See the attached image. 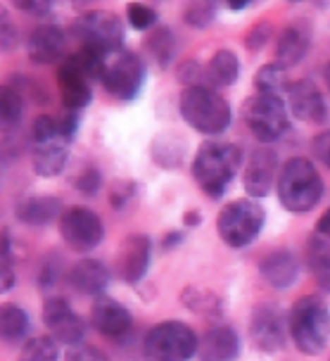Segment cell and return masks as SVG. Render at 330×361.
<instances>
[{
  "label": "cell",
  "mask_w": 330,
  "mask_h": 361,
  "mask_svg": "<svg viewBox=\"0 0 330 361\" xmlns=\"http://www.w3.org/2000/svg\"><path fill=\"white\" fill-rule=\"evenodd\" d=\"M243 164V152L233 143L207 140L192 159V178L209 197H221Z\"/></svg>",
  "instance_id": "1"
},
{
  "label": "cell",
  "mask_w": 330,
  "mask_h": 361,
  "mask_svg": "<svg viewBox=\"0 0 330 361\" xmlns=\"http://www.w3.org/2000/svg\"><path fill=\"white\" fill-rule=\"evenodd\" d=\"M17 283V271L12 259H0V295H8Z\"/></svg>",
  "instance_id": "45"
},
{
  "label": "cell",
  "mask_w": 330,
  "mask_h": 361,
  "mask_svg": "<svg viewBox=\"0 0 330 361\" xmlns=\"http://www.w3.org/2000/svg\"><path fill=\"white\" fill-rule=\"evenodd\" d=\"M152 159L161 166H178L183 162V147H178L176 140L159 135L152 143Z\"/></svg>",
  "instance_id": "34"
},
{
  "label": "cell",
  "mask_w": 330,
  "mask_h": 361,
  "mask_svg": "<svg viewBox=\"0 0 330 361\" xmlns=\"http://www.w3.org/2000/svg\"><path fill=\"white\" fill-rule=\"evenodd\" d=\"M90 326L105 338H121L133 328V316L119 300L102 295L90 307Z\"/></svg>",
  "instance_id": "17"
},
{
  "label": "cell",
  "mask_w": 330,
  "mask_h": 361,
  "mask_svg": "<svg viewBox=\"0 0 330 361\" xmlns=\"http://www.w3.org/2000/svg\"><path fill=\"white\" fill-rule=\"evenodd\" d=\"M323 79H326V86H328V93H330V64L323 69Z\"/></svg>",
  "instance_id": "54"
},
{
  "label": "cell",
  "mask_w": 330,
  "mask_h": 361,
  "mask_svg": "<svg viewBox=\"0 0 330 361\" xmlns=\"http://www.w3.org/2000/svg\"><path fill=\"white\" fill-rule=\"evenodd\" d=\"M316 233H319L321 238H326V240H330V209L323 212V216L319 219V224H316Z\"/></svg>",
  "instance_id": "51"
},
{
  "label": "cell",
  "mask_w": 330,
  "mask_h": 361,
  "mask_svg": "<svg viewBox=\"0 0 330 361\" xmlns=\"http://www.w3.org/2000/svg\"><path fill=\"white\" fill-rule=\"evenodd\" d=\"M157 10L152 5H145V3H128L126 5V22L131 24L133 29L138 31H145V29H152L157 24Z\"/></svg>",
  "instance_id": "36"
},
{
  "label": "cell",
  "mask_w": 330,
  "mask_h": 361,
  "mask_svg": "<svg viewBox=\"0 0 330 361\" xmlns=\"http://www.w3.org/2000/svg\"><path fill=\"white\" fill-rule=\"evenodd\" d=\"M57 279H60V262H57V257H50V259L43 262L41 274H38V288L53 290Z\"/></svg>",
  "instance_id": "43"
},
{
  "label": "cell",
  "mask_w": 330,
  "mask_h": 361,
  "mask_svg": "<svg viewBox=\"0 0 330 361\" xmlns=\"http://www.w3.org/2000/svg\"><path fill=\"white\" fill-rule=\"evenodd\" d=\"M69 48V34L55 22H41L27 36V55L34 64L64 62Z\"/></svg>",
  "instance_id": "13"
},
{
  "label": "cell",
  "mask_w": 330,
  "mask_h": 361,
  "mask_svg": "<svg viewBox=\"0 0 330 361\" xmlns=\"http://www.w3.org/2000/svg\"><path fill=\"white\" fill-rule=\"evenodd\" d=\"M67 281L79 295L86 298H102L109 286V269L100 259L86 257V259L76 262L67 274Z\"/></svg>",
  "instance_id": "19"
},
{
  "label": "cell",
  "mask_w": 330,
  "mask_h": 361,
  "mask_svg": "<svg viewBox=\"0 0 330 361\" xmlns=\"http://www.w3.org/2000/svg\"><path fill=\"white\" fill-rule=\"evenodd\" d=\"M252 340L262 352L274 354L283 350L288 338V316L283 314V309L278 305H259L252 314V326H250Z\"/></svg>",
  "instance_id": "12"
},
{
  "label": "cell",
  "mask_w": 330,
  "mask_h": 361,
  "mask_svg": "<svg viewBox=\"0 0 330 361\" xmlns=\"http://www.w3.org/2000/svg\"><path fill=\"white\" fill-rule=\"evenodd\" d=\"M255 86L259 93L264 95H276V98H283V95L290 93L293 83L288 79V69H283L281 64H264L262 69L255 76Z\"/></svg>",
  "instance_id": "28"
},
{
  "label": "cell",
  "mask_w": 330,
  "mask_h": 361,
  "mask_svg": "<svg viewBox=\"0 0 330 361\" xmlns=\"http://www.w3.org/2000/svg\"><path fill=\"white\" fill-rule=\"evenodd\" d=\"M69 162L67 143L55 140V143L45 145H31V166H34L36 176L41 178H55L64 171Z\"/></svg>",
  "instance_id": "24"
},
{
  "label": "cell",
  "mask_w": 330,
  "mask_h": 361,
  "mask_svg": "<svg viewBox=\"0 0 330 361\" xmlns=\"http://www.w3.org/2000/svg\"><path fill=\"white\" fill-rule=\"evenodd\" d=\"M22 43V31L5 5H0V53H10Z\"/></svg>",
  "instance_id": "35"
},
{
  "label": "cell",
  "mask_w": 330,
  "mask_h": 361,
  "mask_svg": "<svg viewBox=\"0 0 330 361\" xmlns=\"http://www.w3.org/2000/svg\"><path fill=\"white\" fill-rule=\"evenodd\" d=\"M200 338L183 321H161L143 338L147 361H190L197 357Z\"/></svg>",
  "instance_id": "5"
},
{
  "label": "cell",
  "mask_w": 330,
  "mask_h": 361,
  "mask_svg": "<svg viewBox=\"0 0 330 361\" xmlns=\"http://www.w3.org/2000/svg\"><path fill=\"white\" fill-rule=\"evenodd\" d=\"M10 86L15 88L17 93L22 95V98H24V93H27V98H34L36 102H48V90H43L34 79H31V76H19V74H15V76H12Z\"/></svg>",
  "instance_id": "40"
},
{
  "label": "cell",
  "mask_w": 330,
  "mask_h": 361,
  "mask_svg": "<svg viewBox=\"0 0 330 361\" xmlns=\"http://www.w3.org/2000/svg\"><path fill=\"white\" fill-rule=\"evenodd\" d=\"M181 302H183L190 312L202 314V316H219L224 312L221 300H219L212 290H204V288L188 286L183 293H181Z\"/></svg>",
  "instance_id": "31"
},
{
  "label": "cell",
  "mask_w": 330,
  "mask_h": 361,
  "mask_svg": "<svg viewBox=\"0 0 330 361\" xmlns=\"http://www.w3.org/2000/svg\"><path fill=\"white\" fill-rule=\"evenodd\" d=\"M74 188L76 192H81V195H98L100 188H102V173L100 169H95V166H88V169H83L79 176L74 178Z\"/></svg>",
  "instance_id": "39"
},
{
  "label": "cell",
  "mask_w": 330,
  "mask_h": 361,
  "mask_svg": "<svg viewBox=\"0 0 330 361\" xmlns=\"http://www.w3.org/2000/svg\"><path fill=\"white\" fill-rule=\"evenodd\" d=\"M278 157L271 147H259L252 152L248 166L243 173V185L245 192L255 200V197H267L274 190V183L278 185Z\"/></svg>",
  "instance_id": "16"
},
{
  "label": "cell",
  "mask_w": 330,
  "mask_h": 361,
  "mask_svg": "<svg viewBox=\"0 0 330 361\" xmlns=\"http://www.w3.org/2000/svg\"><path fill=\"white\" fill-rule=\"evenodd\" d=\"M145 48L159 67H169L171 60L176 57V36L169 27H157L147 36Z\"/></svg>",
  "instance_id": "30"
},
{
  "label": "cell",
  "mask_w": 330,
  "mask_h": 361,
  "mask_svg": "<svg viewBox=\"0 0 330 361\" xmlns=\"http://www.w3.org/2000/svg\"><path fill=\"white\" fill-rule=\"evenodd\" d=\"M43 324L48 326L50 338L57 345L67 347L81 345L88 331L86 319L81 314H76L72 305L64 298H60V295H53V298L43 302Z\"/></svg>",
  "instance_id": "11"
},
{
  "label": "cell",
  "mask_w": 330,
  "mask_h": 361,
  "mask_svg": "<svg viewBox=\"0 0 330 361\" xmlns=\"http://www.w3.org/2000/svg\"><path fill=\"white\" fill-rule=\"evenodd\" d=\"M17 361H60V345L50 335H36L22 345Z\"/></svg>",
  "instance_id": "32"
},
{
  "label": "cell",
  "mask_w": 330,
  "mask_h": 361,
  "mask_svg": "<svg viewBox=\"0 0 330 361\" xmlns=\"http://www.w3.org/2000/svg\"><path fill=\"white\" fill-rule=\"evenodd\" d=\"M307 264L312 269L316 283L330 293V240L321 238L319 233L309 238L307 243Z\"/></svg>",
  "instance_id": "27"
},
{
  "label": "cell",
  "mask_w": 330,
  "mask_h": 361,
  "mask_svg": "<svg viewBox=\"0 0 330 361\" xmlns=\"http://www.w3.org/2000/svg\"><path fill=\"white\" fill-rule=\"evenodd\" d=\"M314 157L330 169V131H321L312 143Z\"/></svg>",
  "instance_id": "46"
},
{
  "label": "cell",
  "mask_w": 330,
  "mask_h": 361,
  "mask_svg": "<svg viewBox=\"0 0 330 361\" xmlns=\"http://www.w3.org/2000/svg\"><path fill=\"white\" fill-rule=\"evenodd\" d=\"M24 114V98L12 86H0V133L19 126Z\"/></svg>",
  "instance_id": "29"
},
{
  "label": "cell",
  "mask_w": 330,
  "mask_h": 361,
  "mask_svg": "<svg viewBox=\"0 0 330 361\" xmlns=\"http://www.w3.org/2000/svg\"><path fill=\"white\" fill-rule=\"evenodd\" d=\"M178 81L185 88H212L209 79H207V67H202L195 60H185L178 67Z\"/></svg>",
  "instance_id": "38"
},
{
  "label": "cell",
  "mask_w": 330,
  "mask_h": 361,
  "mask_svg": "<svg viewBox=\"0 0 330 361\" xmlns=\"http://www.w3.org/2000/svg\"><path fill=\"white\" fill-rule=\"evenodd\" d=\"M264 221H267V214H264L262 204L257 200L243 197L233 200L221 209L216 219V231L228 247L243 250L257 240V235L264 228Z\"/></svg>",
  "instance_id": "6"
},
{
  "label": "cell",
  "mask_w": 330,
  "mask_h": 361,
  "mask_svg": "<svg viewBox=\"0 0 330 361\" xmlns=\"http://www.w3.org/2000/svg\"><path fill=\"white\" fill-rule=\"evenodd\" d=\"M60 138V126H57V117L53 114H38L31 124V145H45L55 143Z\"/></svg>",
  "instance_id": "33"
},
{
  "label": "cell",
  "mask_w": 330,
  "mask_h": 361,
  "mask_svg": "<svg viewBox=\"0 0 330 361\" xmlns=\"http://www.w3.org/2000/svg\"><path fill=\"white\" fill-rule=\"evenodd\" d=\"M57 88L62 95V105L69 112H79V109L88 107L93 100V86H90V76L81 62L76 60L74 53L64 57V62L57 67Z\"/></svg>",
  "instance_id": "14"
},
{
  "label": "cell",
  "mask_w": 330,
  "mask_h": 361,
  "mask_svg": "<svg viewBox=\"0 0 330 361\" xmlns=\"http://www.w3.org/2000/svg\"><path fill=\"white\" fill-rule=\"evenodd\" d=\"M57 126H60L62 143H72L76 131H79V126H81L79 112H69V109H67V112H64L62 117H57Z\"/></svg>",
  "instance_id": "42"
},
{
  "label": "cell",
  "mask_w": 330,
  "mask_h": 361,
  "mask_svg": "<svg viewBox=\"0 0 330 361\" xmlns=\"http://www.w3.org/2000/svg\"><path fill=\"white\" fill-rule=\"evenodd\" d=\"M309 45H312V29L304 22H293L278 38L276 64H281L283 69L297 67L309 53Z\"/></svg>",
  "instance_id": "21"
},
{
  "label": "cell",
  "mask_w": 330,
  "mask_h": 361,
  "mask_svg": "<svg viewBox=\"0 0 330 361\" xmlns=\"http://www.w3.org/2000/svg\"><path fill=\"white\" fill-rule=\"evenodd\" d=\"M183 224H185V226H200V224H202V216H200V212L190 209V212H185Z\"/></svg>",
  "instance_id": "52"
},
{
  "label": "cell",
  "mask_w": 330,
  "mask_h": 361,
  "mask_svg": "<svg viewBox=\"0 0 330 361\" xmlns=\"http://www.w3.org/2000/svg\"><path fill=\"white\" fill-rule=\"evenodd\" d=\"M248 5H250V0H231L228 8H231V10H245Z\"/></svg>",
  "instance_id": "53"
},
{
  "label": "cell",
  "mask_w": 330,
  "mask_h": 361,
  "mask_svg": "<svg viewBox=\"0 0 330 361\" xmlns=\"http://www.w3.org/2000/svg\"><path fill=\"white\" fill-rule=\"evenodd\" d=\"M288 107L293 112V117L300 121H312V124H323L328 119V107L326 98L316 83L312 81H297L293 83L288 93Z\"/></svg>",
  "instance_id": "18"
},
{
  "label": "cell",
  "mask_w": 330,
  "mask_h": 361,
  "mask_svg": "<svg viewBox=\"0 0 330 361\" xmlns=\"http://www.w3.org/2000/svg\"><path fill=\"white\" fill-rule=\"evenodd\" d=\"M0 259H12V235L8 228H0Z\"/></svg>",
  "instance_id": "49"
},
{
  "label": "cell",
  "mask_w": 330,
  "mask_h": 361,
  "mask_svg": "<svg viewBox=\"0 0 330 361\" xmlns=\"http://www.w3.org/2000/svg\"><path fill=\"white\" fill-rule=\"evenodd\" d=\"M64 361H109V357L100 347L81 343L76 347H69V350L64 352Z\"/></svg>",
  "instance_id": "41"
},
{
  "label": "cell",
  "mask_w": 330,
  "mask_h": 361,
  "mask_svg": "<svg viewBox=\"0 0 330 361\" xmlns=\"http://www.w3.org/2000/svg\"><path fill=\"white\" fill-rule=\"evenodd\" d=\"M72 34L86 48L102 55H114L124 50L126 29L121 17L112 10H88L72 22Z\"/></svg>",
  "instance_id": "7"
},
{
  "label": "cell",
  "mask_w": 330,
  "mask_h": 361,
  "mask_svg": "<svg viewBox=\"0 0 330 361\" xmlns=\"http://www.w3.org/2000/svg\"><path fill=\"white\" fill-rule=\"evenodd\" d=\"M64 212V204L60 197L55 195H31V197H22L15 207V216L22 221L24 226H48L53 224L55 219H60Z\"/></svg>",
  "instance_id": "22"
},
{
  "label": "cell",
  "mask_w": 330,
  "mask_h": 361,
  "mask_svg": "<svg viewBox=\"0 0 330 361\" xmlns=\"http://www.w3.org/2000/svg\"><path fill=\"white\" fill-rule=\"evenodd\" d=\"M102 88L116 100H133L143 90L145 83V62L131 50H119L107 55L100 79Z\"/></svg>",
  "instance_id": "9"
},
{
  "label": "cell",
  "mask_w": 330,
  "mask_h": 361,
  "mask_svg": "<svg viewBox=\"0 0 330 361\" xmlns=\"http://www.w3.org/2000/svg\"><path fill=\"white\" fill-rule=\"evenodd\" d=\"M60 235L74 252H90L105 238V224L90 207L72 204L60 216Z\"/></svg>",
  "instance_id": "10"
},
{
  "label": "cell",
  "mask_w": 330,
  "mask_h": 361,
  "mask_svg": "<svg viewBox=\"0 0 330 361\" xmlns=\"http://www.w3.org/2000/svg\"><path fill=\"white\" fill-rule=\"evenodd\" d=\"M29 314L15 302H5L0 305V343L17 345L27 343L29 335Z\"/></svg>",
  "instance_id": "25"
},
{
  "label": "cell",
  "mask_w": 330,
  "mask_h": 361,
  "mask_svg": "<svg viewBox=\"0 0 330 361\" xmlns=\"http://www.w3.org/2000/svg\"><path fill=\"white\" fill-rule=\"evenodd\" d=\"M269 41V27L267 24H262V27H257V29H252L250 31V36H248V48L250 50H262L264 48V43Z\"/></svg>",
  "instance_id": "48"
},
{
  "label": "cell",
  "mask_w": 330,
  "mask_h": 361,
  "mask_svg": "<svg viewBox=\"0 0 330 361\" xmlns=\"http://www.w3.org/2000/svg\"><path fill=\"white\" fill-rule=\"evenodd\" d=\"M135 195V183H128V180H116L112 192H109V204L114 209H121Z\"/></svg>",
  "instance_id": "44"
},
{
  "label": "cell",
  "mask_w": 330,
  "mask_h": 361,
  "mask_svg": "<svg viewBox=\"0 0 330 361\" xmlns=\"http://www.w3.org/2000/svg\"><path fill=\"white\" fill-rule=\"evenodd\" d=\"M15 8L29 12V15L45 17L53 10V3H50V0H15Z\"/></svg>",
  "instance_id": "47"
},
{
  "label": "cell",
  "mask_w": 330,
  "mask_h": 361,
  "mask_svg": "<svg viewBox=\"0 0 330 361\" xmlns=\"http://www.w3.org/2000/svg\"><path fill=\"white\" fill-rule=\"evenodd\" d=\"M288 331L302 354H321L330 343V312L326 302L312 295L297 300L288 314Z\"/></svg>",
  "instance_id": "2"
},
{
  "label": "cell",
  "mask_w": 330,
  "mask_h": 361,
  "mask_svg": "<svg viewBox=\"0 0 330 361\" xmlns=\"http://www.w3.org/2000/svg\"><path fill=\"white\" fill-rule=\"evenodd\" d=\"M243 117L245 124L250 126V131L255 133V138L264 145L276 143L290 128L288 107L283 98H276V95H252L243 107Z\"/></svg>",
  "instance_id": "8"
},
{
  "label": "cell",
  "mask_w": 330,
  "mask_h": 361,
  "mask_svg": "<svg viewBox=\"0 0 330 361\" xmlns=\"http://www.w3.org/2000/svg\"><path fill=\"white\" fill-rule=\"evenodd\" d=\"M238 74H240V62H238V55L231 53V50H216V53L212 55L209 64H207L209 86H216V88L233 86V83L238 81Z\"/></svg>",
  "instance_id": "26"
},
{
  "label": "cell",
  "mask_w": 330,
  "mask_h": 361,
  "mask_svg": "<svg viewBox=\"0 0 330 361\" xmlns=\"http://www.w3.org/2000/svg\"><path fill=\"white\" fill-rule=\"evenodd\" d=\"M152 259V243L145 233H131L126 235L119 245L116 255V271L119 279L126 283H140L145 279L147 269Z\"/></svg>",
  "instance_id": "15"
},
{
  "label": "cell",
  "mask_w": 330,
  "mask_h": 361,
  "mask_svg": "<svg viewBox=\"0 0 330 361\" xmlns=\"http://www.w3.org/2000/svg\"><path fill=\"white\" fill-rule=\"evenodd\" d=\"M240 354V340L231 326H212L200 338V361H236Z\"/></svg>",
  "instance_id": "20"
},
{
  "label": "cell",
  "mask_w": 330,
  "mask_h": 361,
  "mask_svg": "<svg viewBox=\"0 0 330 361\" xmlns=\"http://www.w3.org/2000/svg\"><path fill=\"white\" fill-rule=\"evenodd\" d=\"M216 17V5L214 3H190L183 12V19L188 27L192 29H207Z\"/></svg>",
  "instance_id": "37"
},
{
  "label": "cell",
  "mask_w": 330,
  "mask_h": 361,
  "mask_svg": "<svg viewBox=\"0 0 330 361\" xmlns=\"http://www.w3.org/2000/svg\"><path fill=\"white\" fill-rule=\"evenodd\" d=\"M181 240H183V233H178V231H169V233L161 238V250H164V252H169V250L176 247Z\"/></svg>",
  "instance_id": "50"
},
{
  "label": "cell",
  "mask_w": 330,
  "mask_h": 361,
  "mask_svg": "<svg viewBox=\"0 0 330 361\" xmlns=\"http://www.w3.org/2000/svg\"><path fill=\"white\" fill-rule=\"evenodd\" d=\"M259 271H262L264 281H267L271 288L286 290L297 281L300 264H297V257L290 252V250H276V252L264 257L262 264H259Z\"/></svg>",
  "instance_id": "23"
},
{
  "label": "cell",
  "mask_w": 330,
  "mask_h": 361,
  "mask_svg": "<svg viewBox=\"0 0 330 361\" xmlns=\"http://www.w3.org/2000/svg\"><path fill=\"white\" fill-rule=\"evenodd\" d=\"M278 200L293 214H307L312 212L323 195V180L307 157H293L283 164L278 176Z\"/></svg>",
  "instance_id": "3"
},
{
  "label": "cell",
  "mask_w": 330,
  "mask_h": 361,
  "mask_svg": "<svg viewBox=\"0 0 330 361\" xmlns=\"http://www.w3.org/2000/svg\"><path fill=\"white\" fill-rule=\"evenodd\" d=\"M181 117L190 128L204 135L224 133L231 124V105L214 88H183L178 98Z\"/></svg>",
  "instance_id": "4"
}]
</instances>
